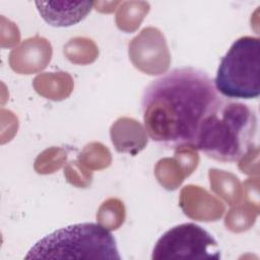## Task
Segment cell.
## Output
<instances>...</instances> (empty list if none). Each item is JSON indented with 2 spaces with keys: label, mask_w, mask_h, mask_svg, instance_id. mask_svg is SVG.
Here are the masks:
<instances>
[{
  "label": "cell",
  "mask_w": 260,
  "mask_h": 260,
  "mask_svg": "<svg viewBox=\"0 0 260 260\" xmlns=\"http://www.w3.org/2000/svg\"><path fill=\"white\" fill-rule=\"evenodd\" d=\"M222 99L205 71L172 69L143 90L140 110L144 129L162 148L193 147L203 122Z\"/></svg>",
  "instance_id": "obj_1"
},
{
  "label": "cell",
  "mask_w": 260,
  "mask_h": 260,
  "mask_svg": "<svg viewBox=\"0 0 260 260\" xmlns=\"http://www.w3.org/2000/svg\"><path fill=\"white\" fill-rule=\"evenodd\" d=\"M257 129L254 110L223 98L203 122L193 147L218 161H238L256 145Z\"/></svg>",
  "instance_id": "obj_2"
},
{
  "label": "cell",
  "mask_w": 260,
  "mask_h": 260,
  "mask_svg": "<svg viewBox=\"0 0 260 260\" xmlns=\"http://www.w3.org/2000/svg\"><path fill=\"white\" fill-rule=\"evenodd\" d=\"M25 259H121L116 240L95 222L74 223L39 240Z\"/></svg>",
  "instance_id": "obj_3"
},
{
  "label": "cell",
  "mask_w": 260,
  "mask_h": 260,
  "mask_svg": "<svg viewBox=\"0 0 260 260\" xmlns=\"http://www.w3.org/2000/svg\"><path fill=\"white\" fill-rule=\"evenodd\" d=\"M217 91L230 100H252L260 94V40H236L218 65L213 79Z\"/></svg>",
  "instance_id": "obj_4"
},
{
  "label": "cell",
  "mask_w": 260,
  "mask_h": 260,
  "mask_svg": "<svg viewBox=\"0 0 260 260\" xmlns=\"http://www.w3.org/2000/svg\"><path fill=\"white\" fill-rule=\"evenodd\" d=\"M218 244L212 235L194 222H185L168 230L156 241L152 260L220 259Z\"/></svg>",
  "instance_id": "obj_5"
},
{
  "label": "cell",
  "mask_w": 260,
  "mask_h": 260,
  "mask_svg": "<svg viewBox=\"0 0 260 260\" xmlns=\"http://www.w3.org/2000/svg\"><path fill=\"white\" fill-rule=\"evenodd\" d=\"M36 6L48 24L64 27L74 25L84 19L91 11L93 3L89 1H38Z\"/></svg>",
  "instance_id": "obj_6"
}]
</instances>
